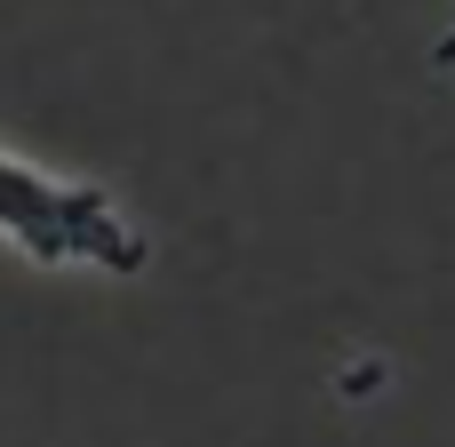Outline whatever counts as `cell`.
Listing matches in <instances>:
<instances>
[{
	"label": "cell",
	"mask_w": 455,
	"mask_h": 447,
	"mask_svg": "<svg viewBox=\"0 0 455 447\" xmlns=\"http://www.w3.org/2000/svg\"><path fill=\"white\" fill-rule=\"evenodd\" d=\"M0 248L40 272H96V280H136L152 264L144 224L104 184L40 168L8 144H0Z\"/></svg>",
	"instance_id": "6da1fadb"
},
{
	"label": "cell",
	"mask_w": 455,
	"mask_h": 447,
	"mask_svg": "<svg viewBox=\"0 0 455 447\" xmlns=\"http://www.w3.org/2000/svg\"><path fill=\"white\" fill-rule=\"evenodd\" d=\"M440 72H455V24L440 32Z\"/></svg>",
	"instance_id": "7a4b0ae2"
}]
</instances>
